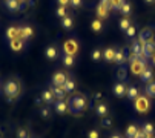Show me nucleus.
<instances>
[{"instance_id": "b1692460", "label": "nucleus", "mask_w": 155, "mask_h": 138, "mask_svg": "<svg viewBox=\"0 0 155 138\" xmlns=\"http://www.w3.org/2000/svg\"><path fill=\"white\" fill-rule=\"evenodd\" d=\"M38 115H40L43 120H49L51 115H52V110L48 106H41V107H38Z\"/></svg>"}, {"instance_id": "cd10ccee", "label": "nucleus", "mask_w": 155, "mask_h": 138, "mask_svg": "<svg viewBox=\"0 0 155 138\" xmlns=\"http://www.w3.org/2000/svg\"><path fill=\"white\" fill-rule=\"evenodd\" d=\"M91 29H92V32H101L103 31V21L100 18H94L91 21Z\"/></svg>"}, {"instance_id": "f03ea898", "label": "nucleus", "mask_w": 155, "mask_h": 138, "mask_svg": "<svg viewBox=\"0 0 155 138\" xmlns=\"http://www.w3.org/2000/svg\"><path fill=\"white\" fill-rule=\"evenodd\" d=\"M3 94L6 95L8 103H12L15 98H18L21 95V84H20V81L15 80V78H9L3 84Z\"/></svg>"}, {"instance_id": "6e6552de", "label": "nucleus", "mask_w": 155, "mask_h": 138, "mask_svg": "<svg viewBox=\"0 0 155 138\" xmlns=\"http://www.w3.org/2000/svg\"><path fill=\"white\" fill-rule=\"evenodd\" d=\"M112 92H114V95L118 97V98L124 97V95L127 94V86H126V83H124V81L115 83V84L112 86Z\"/></svg>"}, {"instance_id": "09e8293b", "label": "nucleus", "mask_w": 155, "mask_h": 138, "mask_svg": "<svg viewBox=\"0 0 155 138\" xmlns=\"http://www.w3.org/2000/svg\"><path fill=\"white\" fill-rule=\"evenodd\" d=\"M144 2H146L147 5H153V3H155V0H144Z\"/></svg>"}, {"instance_id": "e433bc0d", "label": "nucleus", "mask_w": 155, "mask_h": 138, "mask_svg": "<svg viewBox=\"0 0 155 138\" xmlns=\"http://www.w3.org/2000/svg\"><path fill=\"white\" fill-rule=\"evenodd\" d=\"M101 127H104V129H110L112 127V118L110 117H104V118H101Z\"/></svg>"}, {"instance_id": "5701e85b", "label": "nucleus", "mask_w": 155, "mask_h": 138, "mask_svg": "<svg viewBox=\"0 0 155 138\" xmlns=\"http://www.w3.org/2000/svg\"><path fill=\"white\" fill-rule=\"evenodd\" d=\"M45 55H46L48 60H55V58H58V51H57L55 46H48L46 51H45Z\"/></svg>"}, {"instance_id": "3c124183", "label": "nucleus", "mask_w": 155, "mask_h": 138, "mask_svg": "<svg viewBox=\"0 0 155 138\" xmlns=\"http://www.w3.org/2000/svg\"><path fill=\"white\" fill-rule=\"evenodd\" d=\"M2 136H3V135H2V130H0V138H2Z\"/></svg>"}, {"instance_id": "c03bdc74", "label": "nucleus", "mask_w": 155, "mask_h": 138, "mask_svg": "<svg viewBox=\"0 0 155 138\" xmlns=\"http://www.w3.org/2000/svg\"><path fill=\"white\" fill-rule=\"evenodd\" d=\"M134 138H149V135H147V133H146L143 129H141V130L138 129V132H137V135H135Z\"/></svg>"}, {"instance_id": "f257e3e1", "label": "nucleus", "mask_w": 155, "mask_h": 138, "mask_svg": "<svg viewBox=\"0 0 155 138\" xmlns=\"http://www.w3.org/2000/svg\"><path fill=\"white\" fill-rule=\"evenodd\" d=\"M68 107H69V113L74 115V117H78V115L87 109V98L84 94L81 92H75V94L71 95V98L68 100Z\"/></svg>"}, {"instance_id": "49530a36", "label": "nucleus", "mask_w": 155, "mask_h": 138, "mask_svg": "<svg viewBox=\"0 0 155 138\" xmlns=\"http://www.w3.org/2000/svg\"><path fill=\"white\" fill-rule=\"evenodd\" d=\"M34 103H35V106L41 107V103H45V101H43V98H41V95H40V97H35V98H34Z\"/></svg>"}, {"instance_id": "4468645a", "label": "nucleus", "mask_w": 155, "mask_h": 138, "mask_svg": "<svg viewBox=\"0 0 155 138\" xmlns=\"http://www.w3.org/2000/svg\"><path fill=\"white\" fill-rule=\"evenodd\" d=\"M9 48H11L14 52H20L21 49L25 48V41H23V40H20V38L9 40Z\"/></svg>"}, {"instance_id": "58836bf2", "label": "nucleus", "mask_w": 155, "mask_h": 138, "mask_svg": "<svg viewBox=\"0 0 155 138\" xmlns=\"http://www.w3.org/2000/svg\"><path fill=\"white\" fill-rule=\"evenodd\" d=\"M117 77H118L121 81L126 78V69H124V66H120V67H118V71H117Z\"/></svg>"}, {"instance_id": "9d476101", "label": "nucleus", "mask_w": 155, "mask_h": 138, "mask_svg": "<svg viewBox=\"0 0 155 138\" xmlns=\"http://www.w3.org/2000/svg\"><path fill=\"white\" fill-rule=\"evenodd\" d=\"M54 110H55L58 115H64L66 112H69L68 101H64V100H55V101H54Z\"/></svg>"}, {"instance_id": "7ed1b4c3", "label": "nucleus", "mask_w": 155, "mask_h": 138, "mask_svg": "<svg viewBox=\"0 0 155 138\" xmlns=\"http://www.w3.org/2000/svg\"><path fill=\"white\" fill-rule=\"evenodd\" d=\"M134 107L137 112L146 113L150 109V98H147L146 95H140L137 100H134Z\"/></svg>"}, {"instance_id": "aec40b11", "label": "nucleus", "mask_w": 155, "mask_h": 138, "mask_svg": "<svg viewBox=\"0 0 155 138\" xmlns=\"http://www.w3.org/2000/svg\"><path fill=\"white\" fill-rule=\"evenodd\" d=\"M127 98L129 100H132V101H134V100H137L138 97H140V90H138V87L137 86H127Z\"/></svg>"}, {"instance_id": "c9c22d12", "label": "nucleus", "mask_w": 155, "mask_h": 138, "mask_svg": "<svg viewBox=\"0 0 155 138\" xmlns=\"http://www.w3.org/2000/svg\"><path fill=\"white\" fill-rule=\"evenodd\" d=\"M15 136H17V138H29V130L25 129V127H20V129L17 130Z\"/></svg>"}, {"instance_id": "7c9ffc66", "label": "nucleus", "mask_w": 155, "mask_h": 138, "mask_svg": "<svg viewBox=\"0 0 155 138\" xmlns=\"http://www.w3.org/2000/svg\"><path fill=\"white\" fill-rule=\"evenodd\" d=\"M129 26H130V20H129V17H123V18L120 20V29H121L123 32H126Z\"/></svg>"}, {"instance_id": "a18cd8bd", "label": "nucleus", "mask_w": 155, "mask_h": 138, "mask_svg": "<svg viewBox=\"0 0 155 138\" xmlns=\"http://www.w3.org/2000/svg\"><path fill=\"white\" fill-rule=\"evenodd\" d=\"M57 2H58L60 6H64V8H68L71 5V0H57Z\"/></svg>"}, {"instance_id": "c756f323", "label": "nucleus", "mask_w": 155, "mask_h": 138, "mask_svg": "<svg viewBox=\"0 0 155 138\" xmlns=\"http://www.w3.org/2000/svg\"><path fill=\"white\" fill-rule=\"evenodd\" d=\"M137 132H138V127L135 124H129L127 129H126V136L127 138H134L137 135Z\"/></svg>"}, {"instance_id": "37998d69", "label": "nucleus", "mask_w": 155, "mask_h": 138, "mask_svg": "<svg viewBox=\"0 0 155 138\" xmlns=\"http://www.w3.org/2000/svg\"><path fill=\"white\" fill-rule=\"evenodd\" d=\"M81 5H83V0H71V6H72V8H75V9H77V8H80Z\"/></svg>"}, {"instance_id": "4be33fe9", "label": "nucleus", "mask_w": 155, "mask_h": 138, "mask_svg": "<svg viewBox=\"0 0 155 138\" xmlns=\"http://www.w3.org/2000/svg\"><path fill=\"white\" fill-rule=\"evenodd\" d=\"M32 35H34V31H32L31 26H21V35H20V40L26 41V40H29Z\"/></svg>"}, {"instance_id": "79ce46f5", "label": "nucleus", "mask_w": 155, "mask_h": 138, "mask_svg": "<svg viewBox=\"0 0 155 138\" xmlns=\"http://www.w3.org/2000/svg\"><path fill=\"white\" fill-rule=\"evenodd\" d=\"M100 5H103V6H104V8H107L109 11H114L112 3H110V0H100Z\"/></svg>"}, {"instance_id": "de8ad7c7", "label": "nucleus", "mask_w": 155, "mask_h": 138, "mask_svg": "<svg viewBox=\"0 0 155 138\" xmlns=\"http://www.w3.org/2000/svg\"><path fill=\"white\" fill-rule=\"evenodd\" d=\"M109 138H121V135H118V133H112Z\"/></svg>"}, {"instance_id": "473e14b6", "label": "nucleus", "mask_w": 155, "mask_h": 138, "mask_svg": "<svg viewBox=\"0 0 155 138\" xmlns=\"http://www.w3.org/2000/svg\"><path fill=\"white\" fill-rule=\"evenodd\" d=\"M120 12H121L124 17H129V15H130V12H132V6H130V3H127V2H126V3L121 6Z\"/></svg>"}, {"instance_id": "72a5a7b5", "label": "nucleus", "mask_w": 155, "mask_h": 138, "mask_svg": "<svg viewBox=\"0 0 155 138\" xmlns=\"http://www.w3.org/2000/svg\"><path fill=\"white\" fill-rule=\"evenodd\" d=\"M101 57H103V51H101L100 48H95V49L91 52V58H92L94 61H98Z\"/></svg>"}, {"instance_id": "393cba45", "label": "nucleus", "mask_w": 155, "mask_h": 138, "mask_svg": "<svg viewBox=\"0 0 155 138\" xmlns=\"http://www.w3.org/2000/svg\"><path fill=\"white\" fill-rule=\"evenodd\" d=\"M61 61L66 67H72L74 63H75V55H69V54H63L61 57Z\"/></svg>"}, {"instance_id": "0eeeda50", "label": "nucleus", "mask_w": 155, "mask_h": 138, "mask_svg": "<svg viewBox=\"0 0 155 138\" xmlns=\"http://www.w3.org/2000/svg\"><path fill=\"white\" fill-rule=\"evenodd\" d=\"M143 55L146 60H150L155 55V38L152 41H146L143 44Z\"/></svg>"}, {"instance_id": "6ab92c4d", "label": "nucleus", "mask_w": 155, "mask_h": 138, "mask_svg": "<svg viewBox=\"0 0 155 138\" xmlns=\"http://www.w3.org/2000/svg\"><path fill=\"white\" fill-rule=\"evenodd\" d=\"M51 90L54 92L55 100H64V97H66V90L63 89V86H52Z\"/></svg>"}, {"instance_id": "20e7f679", "label": "nucleus", "mask_w": 155, "mask_h": 138, "mask_svg": "<svg viewBox=\"0 0 155 138\" xmlns=\"http://www.w3.org/2000/svg\"><path fill=\"white\" fill-rule=\"evenodd\" d=\"M129 64H130V72L134 75H137V77H140L143 74V71L147 67V61L146 60H140V58H135L134 61H130Z\"/></svg>"}, {"instance_id": "f8f14e48", "label": "nucleus", "mask_w": 155, "mask_h": 138, "mask_svg": "<svg viewBox=\"0 0 155 138\" xmlns=\"http://www.w3.org/2000/svg\"><path fill=\"white\" fill-rule=\"evenodd\" d=\"M155 38V34H153V31L150 29V28H144V29H141V32H140V37H138V40L144 44L146 41H152Z\"/></svg>"}, {"instance_id": "f704fd0d", "label": "nucleus", "mask_w": 155, "mask_h": 138, "mask_svg": "<svg viewBox=\"0 0 155 138\" xmlns=\"http://www.w3.org/2000/svg\"><path fill=\"white\" fill-rule=\"evenodd\" d=\"M110 3H112L114 11H120V9H121V6L126 3V0H110Z\"/></svg>"}, {"instance_id": "8fccbe9b", "label": "nucleus", "mask_w": 155, "mask_h": 138, "mask_svg": "<svg viewBox=\"0 0 155 138\" xmlns=\"http://www.w3.org/2000/svg\"><path fill=\"white\" fill-rule=\"evenodd\" d=\"M150 60H152V63H153V66H155V55H153V57H152Z\"/></svg>"}, {"instance_id": "9b49d317", "label": "nucleus", "mask_w": 155, "mask_h": 138, "mask_svg": "<svg viewBox=\"0 0 155 138\" xmlns=\"http://www.w3.org/2000/svg\"><path fill=\"white\" fill-rule=\"evenodd\" d=\"M95 113L98 115L100 118H104V117H109V106L103 101H98L95 104Z\"/></svg>"}, {"instance_id": "423d86ee", "label": "nucleus", "mask_w": 155, "mask_h": 138, "mask_svg": "<svg viewBox=\"0 0 155 138\" xmlns=\"http://www.w3.org/2000/svg\"><path fill=\"white\" fill-rule=\"evenodd\" d=\"M63 51H64V54H69V55H75L77 52H78V43L75 41V40H66L64 43H63Z\"/></svg>"}, {"instance_id": "c85d7f7f", "label": "nucleus", "mask_w": 155, "mask_h": 138, "mask_svg": "<svg viewBox=\"0 0 155 138\" xmlns=\"http://www.w3.org/2000/svg\"><path fill=\"white\" fill-rule=\"evenodd\" d=\"M126 61H127V57L123 54V51H117L115 52V63L120 64V66H123Z\"/></svg>"}, {"instance_id": "39448f33", "label": "nucleus", "mask_w": 155, "mask_h": 138, "mask_svg": "<svg viewBox=\"0 0 155 138\" xmlns=\"http://www.w3.org/2000/svg\"><path fill=\"white\" fill-rule=\"evenodd\" d=\"M28 3L25 2H20V0H5V6L11 11V12H15V11H23L26 8Z\"/></svg>"}, {"instance_id": "ea45409f", "label": "nucleus", "mask_w": 155, "mask_h": 138, "mask_svg": "<svg viewBox=\"0 0 155 138\" xmlns=\"http://www.w3.org/2000/svg\"><path fill=\"white\" fill-rule=\"evenodd\" d=\"M87 138H100V130L98 129H91L87 132Z\"/></svg>"}, {"instance_id": "a19ab883", "label": "nucleus", "mask_w": 155, "mask_h": 138, "mask_svg": "<svg viewBox=\"0 0 155 138\" xmlns=\"http://www.w3.org/2000/svg\"><path fill=\"white\" fill-rule=\"evenodd\" d=\"M135 34H137V29H135V26H134V25H130V26L127 28V31H126V35L132 38V37H135Z\"/></svg>"}, {"instance_id": "2f4dec72", "label": "nucleus", "mask_w": 155, "mask_h": 138, "mask_svg": "<svg viewBox=\"0 0 155 138\" xmlns=\"http://www.w3.org/2000/svg\"><path fill=\"white\" fill-rule=\"evenodd\" d=\"M143 130H144L149 136H153V133H155V127H153L152 123H144V124H143Z\"/></svg>"}, {"instance_id": "864d4df0", "label": "nucleus", "mask_w": 155, "mask_h": 138, "mask_svg": "<svg viewBox=\"0 0 155 138\" xmlns=\"http://www.w3.org/2000/svg\"><path fill=\"white\" fill-rule=\"evenodd\" d=\"M149 138H153V136H149Z\"/></svg>"}, {"instance_id": "f3484780", "label": "nucleus", "mask_w": 155, "mask_h": 138, "mask_svg": "<svg viewBox=\"0 0 155 138\" xmlns=\"http://www.w3.org/2000/svg\"><path fill=\"white\" fill-rule=\"evenodd\" d=\"M115 52H117V49H114V48H106L103 51V58L107 63H112V61H115Z\"/></svg>"}, {"instance_id": "ddd939ff", "label": "nucleus", "mask_w": 155, "mask_h": 138, "mask_svg": "<svg viewBox=\"0 0 155 138\" xmlns=\"http://www.w3.org/2000/svg\"><path fill=\"white\" fill-rule=\"evenodd\" d=\"M6 38L8 40H14V38H20L21 35V26H9L6 29Z\"/></svg>"}, {"instance_id": "603ef678", "label": "nucleus", "mask_w": 155, "mask_h": 138, "mask_svg": "<svg viewBox=\"0 0 155 138\" xmlns=\"http://www.w3.org/2000/svg\"><path fill=\"white\" fill-rule=\"evenodd\" d=\"M20 2H26V0H20Z\"/></svg>"}, {"instance_id": "dca6fc26", "label": "nucleus", "mask_w": 155, "mask_h": 138, "mask_svg": "<svg viewBox=\"0 0 155 138\" xmlns=\"http://www.w3.org/2000/svg\"><path fill=\"white\" fill-rule=\"evenodd\" d=\"M143 90H144V95H146L147 98L153 100V98H155V80L150 81V83H147V84L144 86Z\"/></svg>"}, {"instance_id": "bb28decb", "label": "nucleus", "mask_w": 155, "mask_h": 138, "mask_svg": "<svg viewBox=\"0 0 155 138\" xmlns=\"http://www.w3.org/2000/svg\"><path fill=\"white\" fill-rule=\"evenodd\" d=\"M63 89L66 90V94H74V90H75V81L72 78H68V80H66V83L63 84Z\"/></svg>"}, {"instance_id": "412c9836", "label": "nucleus", "mask_w": 155, "mask_h": 138, "mask_svg": "<svg viewBox=\"0 0 155 138\" xmlns=\"http://www.w3.org/2000/svg\"><path fill=\"white\" fill-rule=\"evenodd\" d=\"M109 9L107 8H104L103 5H97V18H100V20H106L107 17H109Z\"/></svg>"}, {"instance_id": "1a4fd4ad", "label": "nucleus", "mask_w": 155, "mask_h": 138, "mask_svg": "<svg viewBox=\"0 0 155 138\" xmlns=\"http://www.w3.org/2000/svg\"><path fill=\"white\" fill-rule=\"evenodd\" d=\"M68 78H69V77L66 75L63 71H57V72H54V75H52L51 81H52V86H63Z\"/></svg>"}, {"instance_id": "4c0bfd02", "label": "nucleus", "mask_w": 155, "mask_h": 138, "mask_svg": "<svg viewBox=\"0 0 155 138\" xmlns=\"http://www.w3.org/2000/svg\"><path fill=\"white\" fill-rule=\"evenodd\" d=\"M55 14H57V17H60V18H64L66 15H68V12H66V8H64V6H58L57 11H55Z\"/></svg>"}, {"instance_id": "2eb2a0df", "label": "nucleus", "mask_w": 155, "mask_h": 138, "mask_svg": "<svg viewBox=\"0 0 155 138\" xmlns=\"http://www.w3.org/2000/svg\"><path fill=\"white\" fill-rule=\"evenodd\" d=\"M140 80L144 83V84H147V83H150V81H153V72H152V69L147 66L144 71H143V74L140 75Z\"/></svg>"}, {"instance_id": "a878e982", "label": "nucleus", "mask_w": 155, "mask_h": 138, "mask_svg": "<svg viewBox=\"0 0 155 138\" xmlns=\"http://www.w3.org/2000/svg\"><path fill=\"white\" fill-rule=\"evenodd\" d=\"M61 26H63V29H66V31H71L72 26H74L72 17H71V15H66L64 18H61Z\"/></svg>"}, {"instance_id": "a211bd4d", "label": "nucleus", "mask_w": 155, "mask_h": 138, "mask_svg": "<svg viewBox=\"0 0 155 138\" xmlns=\"http://www.w3.org/2000/svg\"><path fill=\"white\" fill-rule=\"evenodd\" d=\"M41 98H43V101H45L46 104H52L54 100H55L54 92H52L51 89H45V90H43V92H41Z\"/></svg>"}]
</instances>
